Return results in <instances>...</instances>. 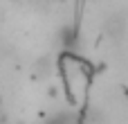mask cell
I'll use <instances>...</instances> for the list:
<instances>
[{
  "label": "cell",
  "mask_w": 128,
  "mask_h": 124,
  "mask_svg": "<svg viewBox=\"0 0 128 124\" xmlns=\"http://www.w3.org/2000/svg\"><path fill=\"white\" fill-rule=\"evenodd\" d=\"M45 124H76V117L72 113H56V115H52Z\"/></svg>",
  "instance_id": "1"
}]
</instances>
